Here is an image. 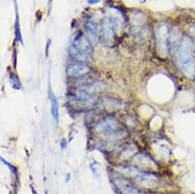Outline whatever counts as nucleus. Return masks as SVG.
Segmentation results:
<instances>
[{"label":"nucleus","mask_w":195,"mask_h":194,"mask_svg":"<svg viewBox=\"0 0 195 194\" xmlns=\"http://www.w3.org/2000/svg\"><path fill=\"white\" fill-rule=\"evenodd\" d=\"M177 60L181 71L188 77L195 76L194 46L188 38H184L177 54Z\"/></svg>","instance_id":"f257e3e1"},{"label":"nucleus","mask_w":195,"mask_h":194,"mask_svg":"<svg viewBox=\"0 0 195 194\" xmlns=\"http://www.w3.org/2000/svg\"><path fill=\"white\" fill-rule=\"evenodd\" d=\"M92 52L91 43L87 37L83 35L77 37L74 41L70 48V54L79 60H86Z\"/></svg>","instance_id":"f03ea898"},{"label":"nucleus","mask_w":195,"mask_h":194,"mask_svg":"<svg viewBox=\"0 0 195 194\" xmlns=\"http://www.w3.org/2000/svg\"><path fill=\"white\" fill-rule=\"evenodd\" d=\"M96 131L104 135H114L121 131L120 124L116 118L107 117L96 125Z\"/></svg>","instance_id":"7ed1b4c3"},{"label":"nucleus","mask_w":195,"mask_h":194,"mask_svg":"<svg viewBox=\"0 0 195 194\" xmlns=\"http://www.w3.org/2000/svg\"><path fill=\"white\" fill-rule=\"evenodd\" d=\"M168 28L165 24H161L156 30V40H157V48L159 54L162 56H166L168 54Z\"/></svg>","instance_id":"20e7f679"},{"label":"nucleus","mask_w":195,"mask_h":194,"mask_svg":"<svg viewBox=\"0 0 195 194\" xmlns=\"http://www.w3.org/2000/svg\"><path fill=\"white\" fill-rule=\"evenodd\" d=\"M134 179L137 183L147 187H155L159 184V178L151 173L140 171L139 174Z\"/></svg>","instance_id":"39448f33"},{"label":"nucleus","mask_w":195,"mask_h":194,"mask_svg":"<svg viewBox=\"0 0 195 194\" xmlns=\"http://www.w3.org/2000/svg\"><path fill=\"white\" fill-rule=\"evenodd\" d=\"M74 97L76 102L80 105H83L84 106H87L90 104L93 103L95 101L94 94L88 92L83 88H80L75 90Z\"/></svg>","instance_id":"423d86ee"},{"label":"nucleus","mask_w":195,"mask_h":194,"mask_svg":"<svg viewBox=\"0 0 195 194\" xmlns=\"http://www.w3.org/2000/svg\"><path fill=\"white\" fill-rule=\"evenodd\" d=\"M102 31L104 41L106 44H109L113 41L115 32V24L112 19L105 18L102 22Z\"/></svg>","instance_id":"0eeeda50"},{"label":"nucleus","mask_w":195,"mask_h":194,"mask_svg":"<svg viewBox=\"0 0 195 194\" xmlns=\"http://www.w3.org/2000/svg\"><path fill=\"white\" fill-rule=\"evenodd\" d=\"M115 184L122 194H146L137 190L124 178H116Z\"/></svg>","instance_id":"6e6552de"},{"label":"nucleus","mask_w":195,"mask_h":194,"mask_svg":"<svg viewBox=\"0 0 195 194\" xmlns=\"http://www.w3.org/2000/svg\"><path fill=\"white\" fill-rule=\"evenodd\" d=\"M90 70V68L87 64L79 62V63L68 66V67L67 68V73L70 76H79L87 74V73H89Z\"/></svg>","instance_id":"1a4fd4ad"},{"label":"nucleus","mask_w":195,"mask_h":194,"mask_svg":"<svg viewBox=\"0 0 195 194\" xmlns=\"http://www.w3.org/2000/svg\"><path fill=\"white\" fill-rule=\"evenodd\" d=\"M86 31H87V38L91 43V44H97L98 38H99V35H98V28L96 24L93 21L89 20L86 23Z\"/></svg>","instance_id":"9d476101"},{"label":"nucleus","mask_w":195,"mask_h":194,"mask_svg":"<svg viewBox=\"0 0 195 194\" xmlns=\"http://www.w3.org/2000/svg\"><path fill=\"white\" fill-rule=\"evenodd\" d=\"M48 94H49L50 100H51V114H52L53 118L55 119V121L58 122L59 118V111H58V103H57V100L56 99L55 96H54V93L51 90V86H49V91H48Z\"/></svg>","instance_id":"9b49d317"},{"label":"nucleus","mask_w":195,"mask_h":194,"mask_svg":"<svg viewBox=\"0 0 195 194\" xmlns=\"http://www.w3.org/2000/svg\"><path fill=\"white\" fill-rule=\"evenodd\" d=\"M120 171L125 174V175L130 176V177L135 178L140 173V170L138 168L134 167H129V166H120Z\"/></svg>","instance_id":"f8f14e48"},{"label":"nucleus","mask_w":195,"mask_h":194,"mask_svg":"<svg viewBox=\"0 0 195 194\" xmlns=\"http://www.w3.org/2000/svg\"><path fill=\"white\" fill-rule=\"evenodd\" d=\"M83 88L84 89H86L87 91H88V92L93 94L95 93L102 92L104 89V85L102 83H100V82H95V83H91V84L87 85V86H85Z\"/></svg>","instance_id":"ddd939ff"},{"label":"nucleus","mask_w":195,"mask_h":194,"mask_svg":"<svg viewBox=\"0 0 195 194\" xmlns=\"http://www.w3.org/2000/svg\"><path fill=\"white\" fill-rule=\"evenodd\" d=\"M135 161L138 162V163H141V165H144V166L151 167L152 165H154V162H153L152 160L149 157L144 155H137L135 157Z\"/></svg>","instance_id":"4468645a"},{"label":"nucleus","mask_w":195,"mask_h":194,"mask_svg":"<svg viewBox=\"0 0 195 194\" xmlns=\"http://www.w3.org/2000/svg\"><path fill=\"white\" fill-rule=\"evenodd\" d=\"M1 161H2V162H3V163H4L6 165V166L9 167V169H11V171H12V172H14V173H15V172H16V169H15V168L14 167L12 166V165H11L10 163H8V162L6 161V160H4V159H3L2 158H1Z\"/></svg>","instance_id":"2eb2a0df"},{"label":"nucleus","mask_w":195,"mask_h":194,"mask_svg":"<svg viewBox=\"0 0 195 194\" xmlns=\"http://www.w3.org/2000/svg\"><path fill=\"white\" fill-rule=\"evenodd\" d=\"M60 145H61V147H62V148H64V147L67 146V142H66V141L64 140V139H62L60 142Z\"/></svg>","instance_id":"dca6fc26"},{"label":"nucleus","mask_w":195,"mask_h":194,"mask_svg":"<svg viewBox=\"0 0 195 194\" xmlns=\"http://www.w3.org/2000/svg\"><path fill=\"white\" fill-rule=\"evenodd\" d=\"M99 2V0H89L88 2L90 3V4H93V3H96Z\"/></svg>","instance_id":"f3484780"},{"label":"nucleus","mask_w":195,"mask_h":194,"mask_svg":"<svg viewBox=\"0 0 195 194\" xmlns=\"http://www.w3.org/2000/svg\"><path fill=\"white\" fill-rule=\"evenodd\" d=\"M191 34H192L193 35H194V38H195V28H191Z\"/></svg>","instance_id":"a211bd4d"}]
</instances>
